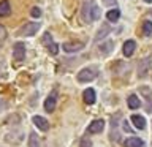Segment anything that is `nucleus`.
<instances>
[{
	"label": "nucleus",
	"mask_w": 152,
	"mask_h": 147,
	"mask_svg": "<svg viewBox=\"0 0 152 147\" xmlns=\"http://www.w3.org/2000/svg\"><path fill=\"white\" fill-rule=\"evenodd\" d=\"M3 109H7V103H5L3 100H0V112H2Z\"/></svg>",
	"instance_id": "nucleus-27"
},
{
	"label": "nucleus",
	"mask_w": 152,
	"mask_h": 147,
	"mask_svg": "<svg viewBox=\"0 0 152 147\" xmlns=\"http://www.w3.org/2000/svg\"><path fill=\"white\" fill-rule=\"evenodd\" d=\"M142 32H144L146 36L152 35V22L151 21H146L144 24H142Z\"/></svg>",
	"instance_id": "nucleus-20"
},
{
	"label": "nucleus",
	"mask_w": 152,
	"mask_h": 147,
	"mask_svg": "<svg viewBox=\"0 0 152 147\" xmlns=\"http://www.w3.org/2000/svg\"><path fill=\"white\" fill-rule=\"evenodd\" d=\"M149 65H151V59H144L140 63V68H138V76L140 78H144L147 74V71H149Z\"/></svg>",
	"instance_id": "nucleus-9"
},
{
	"label": "nucleus",
	"mask_w": 152,
	"mask_h": 147,
	"mask_svg": "<svg viewBox=\"0 0 152 147\" xmlns=\"http://www.w3.org/2000/svg\"><path fill=\"white\" fill-rule=\"evenodd\" d=\"M5 38H7V28L3 25H0V44L5 41Z\"/></svg>",
	"instance_id": "nucleus-23"
},
{
	"label": "nucleus",
	"mask_w": 152,
	"mask_h": 147,
	"mask_svg": "<svg viewBox=\"0 0 152 147\" xmlns=\"http://www.w3.org/2000/svg\"><path fill=\"white\" fill-rule=\"evenodd\" d=\"M28 147H40V139H38L37 133H30V136H28Z\"/></svg>",
	"instance_id": "nucleus-18"
},
{
	"label": "nucleus",
	"mask_w": 152,
	"mask_h": 147,
	"mask_svg": "<svg viewBox=\"0 0 152 147\" xmlns=\"http://www.w3.org/2000/svg\"><path fill=\"white\" fill-rule=\"evenodd\" d=\"M11 13V5H10L8 0H2L0 2V17H5Z\"/></svg>",
	"instance_id": "nucleus-11"
},
{
	"label": "nucleus",
	"mask_w": 152,
	"mask_h": 147,
	"mask_svg": "<svg viewBox=\"0 0 152 147\" xmlns=\"http://www.w3.org/2000/svg\"><path fill=\"white\" fill-rule=\"evenodd\" d=\"M81 16H83L84 22H95L98 21L100 16H102V9L98 8V5L95 2H86L83 5V9H81Z\"/></svg>",
	"instance_id": "nucleus-1"
},
{
	"label": "nucleus",
	"mask_w": 152,
	"mask_h": 147,
	"mask_svg": "<svg viewBox=\"0 0 152 147\" xmlns=\"http://www.w3.org/2000/svg\"><path fill=\"white\" fill-rule=\"evenodd\" d=\"M13 57L16 60H24V57H26V44L24 43H16L13 47Z\"/></svg>",
	"instance_id": "nucleus-4"
},
{
	"label": "nucleus",
	"mask_w": 152,
	"mask_h": 147,
	"mask_svg": "<svg viewBox=\"0 0 152 147\" xmlns=\"http://www.w3.org/2000/svg\"><path fill=\"white\" fill-rule=\"evenodd\" d=\"M124 130H125V131H128V133H132V128L128 127V123H127V122L124 123Z\"/></svg>",
	"instance_id": "nucleus-28"
},
{
	"label": "nucleus",
	"mask_w": 152,
	"mask_h": 147,
	"mask_svg": "<svg viewBox=\"0 0 152 147\" xmlns=\"http://www.w3.org/2000/svg\"><path fill=\"white\" fill-rule=\"evenodd\" d=\"M30 14H32V17H40L41 16V9L38 8V7H33L30 9Z\"/></svg>",
	"instance_id": "nucleus-22"
},
{
	"label": "nucleus",
	"mask_w": 152,
	"mask_h": 147,
	"mask_svg": "<svg viewBox=\"0 0 152 147\" xmlns=\"http://www.w3.org/2000/svg\"><path fill=\"white\" fill-rule=\"evenodd\" d=\"M144 2H147V3H152V0H144Z\"/></svg>",
	"instance_id": "nucleus-29"
},
{
	"label": "nucleus",
	"mask_w": 152,
	"mask_h": 147,
	"mask_svg": "<svg viewBox=\"0 0 152 147\" xmlns=\"http://www.w3.org/2000/svg\"><path fill=\"white\" fill-rule=\"evenodd\" d=\"M38 28H40V24H38V22H28V24H26V25L22 27L21 35L32 36V35H35V33L38 32Z\"/></svg>",
	"instance_id": "nucleus-3"
},
{
	"label": "nucleus",
	"mask_w": 152,
	"mask_h": 147,
	"mask_svg": "<svg viewBox=\"0 0 152 147\" xmlns=\"http://www.w3.org/2000/svg\"><path fill=\"white\" fill-rule=\"evenodd\" d=\"M135 49H136V43L133 40H128V41L124 43V55L130 57L133 52H135Z\"/></svg>",
	"instance_id": "nucleus-7"
},
{
	"label": "nucleus",
	"mask_w": 152,
	"mask_h": 147,
	"mask_svg": "<svg viewBox=\"0 0 152 147\" xmlns=\"http://www.w3.org/2000/svg\"><path fill=\"white\" fill-rule=\"evenodd\" d=\"M84 47L83 43H65L64 44V51L66 52H76V51H81Z\"/></svg>",
	"instance_id": "nucleus-10"
},
{
	"label": "nucleus",
	"mask_w": 152,
	"mask_h": 147,
	"mask_svg": "<svg viewBox=\"0 0 152 147\" xmlns=\"http://www.w3.org/2000/svg\"><path fill=\"white\" fill-rule=\"evenodd\" d=\"M119 17H121V11L119 9H111V11L106 13V19L109 22H116L119 21Z\"/></svg>",
	"instance_id": "nucleus-16"
},
{
	"label": "nucleus",
	"mask_w": 152,
	"mask_h": 147,
	"mask_svg": "<svg viewBox=\"0 0 152 147\" xmlns=\"http://www.w3.org/2000/svg\"><path fill=\"white\" fill-rule=\"evenodd\" d=\"M48 49H49V52L52 55H56L57 52H59V47H57L56 43H49V44H48Z\"/></svg>",
	"instance_id": "nucleus-21"
},
{
	"label": "nucleus",
	"mask_w": 152,
	"mask_h": 147,
	"mask_svg": "<svg viewBox=\"0 0 152 147\" xmlns=\"http://www.w3.org/2000/svg\"><path fill=\"white\" fill-rule=\"evenodd\" d=\"M43 43L48 46L49 43H52V38H51V33H45V36H43Z\"/></svg>",
	"instance_id": "nucleus-25"
},
{
	"label": "nucleus",
	"mask_w": 152,
	"mask_h": 147,
	"mask_svg": "<svg viewBox=\"0 0 152 147\" xmlns=\"http://www.w3.org/2000/svg\"><path fill=\"white\" fill-rule=\"evenodd\" d=\"M128 106H130V109L140 108V100H138L136 95H130V97H128Z\"/></svg>",
	"instance_id": "nucleus-19"
},
{
	"label": "nucleus",
	"mask_w": 152,
	"mask_h": 147,
	"mask_svg": "<svg viewBox=\"0 0 152 147\" xmlns=\"http://www.w3.org/2000/svg\"><path fill=\"white\" fill-rule=\"evenodd\" d=\"M125 147H144V142L140 138H128L125 141Z\"/></svg>",
	"instance_id": "nucleus-14"
},
{
	"label": "nucleus",
	"mask_w": 152,
	"mask_h": 147,
	"mask_svg": "<svg viewBox=\"0 0 152 147\" xmlns=\"http://www.w3.org/2000/svg\"><path fill=\"white\" fill-rule=\"evenodd\" d=\"M114 49V41H106V43H103L102 46H100V52H102V54H109V52H111Z\"/></svg>",
	"instance_id": "nucleus-17"
},
{
	"label": "nucleus",
	"mask_w": 152,
	"mask_h": 147,
	"mask_svg": "<svg viewBox=\"0 0 152 147\" xmlns=\"http://www.w3.org/2000/svg\"><path fill=\"white\" fill-rule=\"evenodd\" d=\"M97 78V71L95 68H84L78 73V81L79 82H89V81H94Z\"/></svg>",
	"instance_id": "nucleus-2"
},
{
	"label": "nucleus",
	"mask_w": 152,
	"mask_h": 147,
	"mask_svg": "<svg viewBox=\"0 0 152 147\" xmlns=\"http://www.w3.org/2000/svg\"><path fill=\"white\" fill-rule=\"evenodd\" d=\"M33 123L40 128V130H43V131H46L48 128H49V123H48V120L45 117H41V116H35L33 117Z\"/></svg>",
	"instance_id": "nucleus-8"
},
{
	"label": "nucleus",
	"mask_w": 152,
	"mask_h": 147,
	"mask_svg": "<svg viewBox=\"0 0 152 147\" xmlns=\"http://www.w3.org/2000/svg\"><path fill=\"white\" fill-rule=\"evenodd\" d=\"M79 147H92V142H90L89 138H83V139H81Z\"/></svg>",
	"instance_id": "nucleus-24"
},
{
	"label": "nucleus",
	"mask_w": 152,
	"mask_h": 147,
	"mask_svg": "<svg viewBox=\"0 0 152 147\" xmlns=\"http://www.w3.org/2000/svg\"><path fill=\"white\" fill-rule=\"evenodd\" d=\"M56 103H57V93L52 92L49 97H48V100L45 101V111L52 112V111L56 109Z\"/></svg>",
	"instance_id": "nucleus-5"
},
{
	"label": "nucleus",
	"mask_w": 152,
	"mask_h": 147,
	"mask_svg": "<svg viewBox=\"0 0 152 147\" xmlns=\"http://www.w3.org/2000/svg\"><path fill=\"white\" fill-rule=\"evenodd\" d=\"M103 3L108 7H113V5H116V0H103Z\"/></svg>",
	"instance_id": "nucleus-26"
},
{
	"label": "nucleus",
	"mask_w": 152,
	"mask_h": 147,
	"mask_svg": "<svg viewBox=\"0 0 152 147\" xmlns=\"http://www.w3.org/2000/svg\"><path fill=\"white\" fill-rule=\"evenodd\" d=\"M83 97H84V101L87 104H94L95 103V90L94 89H86Z\"/></svg>",
	"instance_id": "nucleus-12"
},
{
	"label": "nucleus",
	"mask_w": 152,
	"mask_h": 147,
	"mask_svg": "<svg viewBox=\"0 0 152 147\" xmlns=\"http://www.w3.org/2000/svg\"><path fill=\"white\" fill-rule=\"evenodd\" d=\"M132 122H133V125H135L138 130H142V128L146 127V120H144V117L142 116H138V114H135V116H132Z\"/></svg>",
	"instance_id": "nucleus-13"
},
{
	"label": "nucleus",
	"mask_w": 152,
	"mask_h": 147,
	"mask_svg": "<svg viewBox=\"0 0 152 147\" xmlns=\"http://www.w3.org/2000/svg\"><path fill=\"white\" fill-rule=\"evenodd\" d=\"M109 32H111V28H109V25H108V24H103V25L100 27V30H98V33H97V36H95V41H100L102 38L106 36Z\"/></svg>",
	"instance_id": "nucleus-15"
},
{
	"label": "nucleus",
	"mask_w": 152,
	"mask_h": 147,
	"mask_svg": "<svg viewBox=\"0 0 152 147\" xmlns=\"http://www.w3.org/2000/svg\"><path fill=\"white\" fill-rule=\"evenodd\" d=\"M103 128H104V120H103V119H98V120H94L92 123H90L87 131L94 135V133H102Z\"/></svg>",
	"instance_id": "nucleus-6"
}]
</instances>
